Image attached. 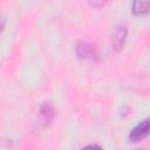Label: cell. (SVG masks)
Listing matches in <instances>:
<instances>
[{"mask_svg":"<svg viewBox=\"0 0 150 150\" xmlns=\"http://www.w3.org/2000/svg\"><path fill=\"white\" fill-rule=\"evenodd\" d=\"M150 134V118L138 123L129 134V139L131 142H139Z\"/></svg>","mask_w":150,"mask_h":150,"instance_id":"obj_1","label":"cell"},{"mask_svg":"<svg viewBox=\"0 0 150 150\" xmlns=\"http://www.w3.org/2000/svg\"><path fill=\"white\" fill-rule=\"evenodd\" d=\"M127 26L125 25H118L115 29H114V33H112V36H111V46L115 50H121L124 46V41H125V38H127Z\"/></svg>","mask_w":150,"mask_h":150,"instance_id":"obj_2","label":"cell"},{"mask_svg":"<svg viewBox=\"0 0 150 150\" xmlns=\"http://www.w3.org/2000/svg\"><path fill=\"white\" fill-rule=\"evenodd\" d=\"M76 53L81 59H91L95 56V49L89 43H80L76 48Z\"/></svg>","mask_w":150,"mask_h":150,"instance_id":"obj_3","label":"cell"},{"mask_svg":"<svg viewBox=\"0 0 150 150\" xmlns=\"http://www.w3.org/2000/svg\"><path fill=\"white\" fill-rule=\"evenodd\" d=\"M150 11V1L148 0H136L132 2V13L136 15L145 14Z\"/></svg>","mask_w":150,"mask_h":150,"instance_id":"obj_4","label":"cell"},{"mask_svg":"<svg viewBox=\"0 0 150 150\" xmlns=\"http://www.w3.org/2000/svg\"><path fill=\"white\" fill-rule=\"evenodd\" d=\"M40 115L43 118V121H46V122L52 121V118L54 117V109H53L52 104L48 103V102H45L43 104H41V107H40Z\"/></svg>","mask_w":150,"mask_h":150,"instance_id":"obj_5","label":"cell"},{"mask_svg":"<svg viewBox=\"0 0 150 150\" xmlns=\"http://www.w3.org/2000/svg\"><path fill=\"white\" fill-rule=\"evenodd\" d=\"M82 150H103L100 145H96V144H94V145H87V146H84Z\"/></svg>","mask_w":150,"mask_h":150,"instance_id":"obj_6","label":"cell"},{"mask_svg":"<svg viewBox=\"0 0 150 150\" xmlns=\"http://www.w3.org/2000/svg\"><path fill=\"white\" fill-rule=\"evenodd\" d=\"M89 4H90L91 6H101V5H103L104 2H102V1H101V2H96V1L93 2V1H91V2H89Z\"/></svg>","mask_w":150,"mask_h":150,"instance_id":"obj_7","label":"cell"},{"mask_svg":"<svg viewBox=\"0 0 150 150\" xmlns=\"http://www.w3.org/2000/svg\"><path fill=\"white\" fill-rule=\"evenodd\" d=\"M135 150H144V149H135Z\"/></svg>","mask_w":150,"mask_h":150,"instance_id":"obj_8","label":"cell"}]
</instances>
